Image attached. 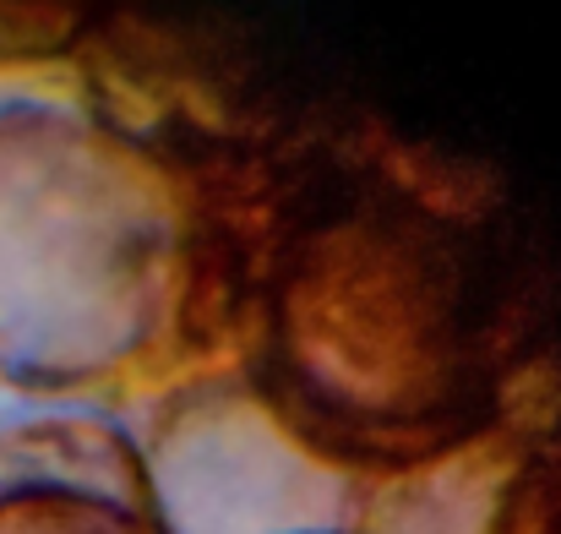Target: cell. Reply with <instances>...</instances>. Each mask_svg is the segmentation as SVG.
Returning a JSON list of instances; mask_svg holds the SVG:
<instances>
[{
    "label": "cell",
    "instance_id": "1",
    "mask_svg": "<svg viewBox=\"0 0 561 534\" xmlns=\"http://www.w3.org/2000/svg\"><path fill=\"white\" fill-rule=\"evenodd\" d=\"M540 268L485 164L317 126L267 185L240 365L311 458L403 480L485 436L551 350Z\"/></svg>",
    "mask_w": 561,
    "mask_h": 534
},
{
    "label": "cell",
    "instance_id": "5",
    "mask_svg": "<svg viewBox=\"0 0 561 534\" xmlns=\"http://www.w3.org/2000/svg\"><path fill=\"white\" fill-rule=\"evenodd\" d=\"M93 5H0V60H44L77 55Z\"/></svg>",
    "mask_w": 561,
    "mask_h": 534
},
{
    "label": "cell",
    "instance_id": "3",
    "mask_svg": "<svg viewBox=\"0 0 561 534\" xmlns=\"http://www.w3.org/2000/svg\"><path fill=\"white\" fill-rule=\"evenodd\" d=\"M371 508L420 513V534H561V360L535 365L485 436L381 480Z\"/></svg>",
    "mask_w": 561,
    "mask_h": 534
},
{
    "label": "cell",
    "instance_id": "2",
    "mask_svg": "<svg viewBox=\"0 0 561 534\" xmlns=\"http://www.w3.org/2000/svg\"><path fill=\"white\" fill-rule=\"evenodd\" d=\"M278 148L170 159L93 110H0V382L115 398L240 360Z\"/></svg>",
    "mask_w": 561,
    "mask_h": 534
},
{
    "label": "cell",
    "instance_id": "4",
    "mask_svg": "<svg viewBox=\"0 0 561 534\" xmlns=\"http://www.w3.org/2000/svg\"><path fill=\"white\" fill-rule=\"evenodd\" d=\"M0 534H175L137 442L93 414L0 436Z\"/></svg>",
    "mask_w": 561,
    "mask_h": 534
},
{
    "label": "cell",
    "instance_id": "6",
    "mask_svg": "<svg viewBox=\"0 0 561 534\" xmlns=\"http://www.w3.org/2000/svg\"><path fill=\"white\" fill-rule=\"evenodd\" d=\"M289 534H360V530H289Z\"/></svg>",
    "mask_w": 561,
    "mask_h": 534
}]
</instances>
